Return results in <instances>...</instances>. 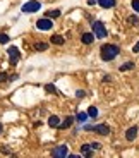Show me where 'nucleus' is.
Wrapping results in <instances>:
<instances>
[{"label": "nucleus", "instance_id": "39448f33", "mask_svg": "<svg viewBox=\"0 0 139 158\" xmlns=\"http://www.w3.org/2000/svg\"><path fill=\"white\" fill-rule=\"evenodd\" d=\"M40 7H41V4L38 0H31V2L22 5V12H36V10H40Z\"/></svg>", "mask_w": 139, "mask_h": 158}, {"label": "nucleus", "instance_id": "423d86ee", "mask_svg": "<svg viewBox=\"0 0 139 158\" xmlns=\"http://www.w3.org/2000/svg\"><path fill=\"white\" fill-rule=\"evenodd\" d=\"M52 156H55V158L69 156V153H67V146H65V144H60V146L53 148V151H52Z\"/></svg>", "mask_w": 139, "mask_h": 158}, {"label": "nucleus", "instance_id": "393cba45", "mask_svg": "<svg viewBox=\"0 0 139 158\" xmlns=\"http://www.w3.org/2000/svg\"><path fill=\"white\" fill-rule=\"evenodd\" d=\"M132 52H134V53H139V41L134 45V47H132Z\"/></svg>", "mask_w": 139, "mask_h": 158}, {"label": "nucleus", "instance_id": "2eb2a0df", "mask_svg": "<svg viewBox=\"0 0 139 158\" xmlns=\"http://www.w3.org/2000/svg\"><path fill=\"white\" fill-rule=\"evenodd\" d=\"M88 117H89L88 114H84V112H79V114L76 115V120H77V122H86Z\"/></svg>", "mask_w": 139, "mask_h": 158}, {"label": "nucleus", "instance_id": "5701e85b", "mask_svg": "<svg viewBox=\"0 0 139 158\" xmlns=\"http://www.w3.org/2000/svg\"><path fill=\"white\" fill-rule=\"evenodd\" d=\"M129 23H131V24H134V26H136V24L139 23V19H137L136 16H131V17H129Z\"/></svg>", "mask_w": 139, "mask_h": 158}, {"label": "nucleus", "instance_id": "f3484780", "mask_svg": "<svg viewBox=\"0 0 139 158\" xmlns=\"http://www.w3.org/2000/svg\"><path fill=\"white\" fill-rule=\"evenodd\" d=\"M131 69H134V64H132V62H125V64H124V65H120V71H131Z\"/></svg>", "mask_w": 139, "mask_h": 158}, {"label": "nucleus", "instance_id": "a878e982", "mask_svg": "<svg viewBox=\"0 0 139 158\" xmlns=\"http://www.w3.org/2000/svg\"><path fill=\"white\" fill-rule=\"evenodd\" d=\"M76 95H77V98H83V96H84V91H77V93H76Z\"/></svg>", "mask_w": 139, "mask_h": 158}, {"label": "nucleus", "instance_id": "6e6552de", "mask_svg": "<svg viewBox=\"0 0 139 158\" xmlns=\"http://www.w3.org/2000/svg\"><path fill=\"white\" fill-rule=\"evenodd\" d=\"M136 136H137V127H129L127 132H125V138H127V141H134Z\"/></svg>", "mask_w": 139, "mask_h": 158}, {"label": "nucleus", "instance_id": "dca6fc26", "mask_svg": "<svg viewBox=\"0 0 139 158\" xmlns=\"http://www.w3.org/2000/svg\"><path fill=\"white\" fill-rule=\"evenodd\" d=\"M52 43L53 45H62L64 43V38H62L60 35H55V36H52Z\"/></svg>", "mask_w": 139, "mask_h": 158}, {"label": "nucleus", "instance_id": "f03ea898", "mask_svg": "<svg viewBox=\"0 0 139 158\" xmlns=\"http://www.w3.org/2000/svg\"><path fill=\"white\" fill-rule=\"evenodd\" d=\"M93 35L96 38H107V28L103 26V23H100V21L93 23Z\"/></svg>", "mask_w": 139, "mask_h": 158}, {"label": "nucleus", "instance_id": "6ab92c4d", "mask_svg": "<svg viewBox=\"0 0 139 158\" xmlns=\"http://www.w3.org/2000/svg\"><path fill=\"white\" fill-rule=\"evenodd\" d=\"M9 40H10V36H9V35H5V33H0V43H2V45L9 43Z\"/></svg>", "mask_w": 139, "mask_h": 158}, {"label": "nucleus", "instance_id": "c85d7f7f", "mask_svg": "<svg viewBox=\"0 0 139 158\" xmlns=\"http://www.w3.org/2000/svg\"><path fill=\"white\" fill-rule=\"evenodd\" d=\"M0 134H2V124H0Z\"/></svg>", "mask_w": 139, "mask_h": 158}, {"label": "nucleus", "instance_id": "20e7f679", "mask_svg": "<svg viewBox=\"0 0 139 158\" xmlns=\"http://www.w3.org/2000/svg\"><path fill=\"white\" fill-rule=\"evenodd\" d=\"M53 23L50 17H43V19H38L36 21V28L41 29V31H48V29H52Z\"/></svg>", "mask_w": 139, "mask_h": 158}, {"label": "nucleus", "instance_id": "f8f14e48", "mask_svg": "<svg viewBox=\"0 0 139 158\" xmlns=\"http://www.w3.org/2000/svg\"><path fill=\"white\" fill-rule=\"evenodd\" d=\"M48 126L50 127H59L60 126V118L57 115H52V117L48 118Z\"/></svg>", "mask_w": 139, "mask_h": 158}, {"label": "nucleus", "instance_id": "0eeeda50", "mask_svg": "<svg viewBox=\"0 0 139 158\" xmlns=\"http://www.w3.org/2000/svg\"><path fill=\"white\" fill-rule=\"evenodd\" d=\"M7 52H9V57H10V64H12V65H16V62L19 60V57H21L19 50H17L16 47H10Z\"/></svg>", "mask_w": 139, "mask_h": 158}, {"label": "nucleus", "instance_id": "412c9836", "mask_svg": "<svg viewBox=\"0 0 139 158\" xmlns=\"http://www.w3.org/2000/svg\"><path fill=\"white\" fill-rule=\"evenodd\" d=\"M45 89H47L48 93H57V89H55V86H53V84H47V86H45Z\"/></svg>", "mask_w": 139, "mask_h": 158}, {"label": "nucleus", "instance_id": "9d476101", "mask_svg": "<svg viewBox=\"0 0 139 158\" xmlns=\"http://www.w3.org/2000/svg\"><path fill=\"white\" fill-rule=\"evenodd\" d=\"M81 40H83V43H84V45H91V43H93V40H95V35H93V33H84Z\"/></svg>", "mask_w": 139, "mask_h": 158}, {"label": "nucleus", "instance_id": "9b49d317", "mask_svg": "<svg viewBox=\"0 0 139 158\" xmlns=\"http://www.w3.org/2000/svg\"><path fill=\"white\" fill-rule=\"evenodd\" d=\"M72 122H74V117H65L64 122H60V129H69V127L72 126Z\"/></svg>", "mask_w": 139, "mask_h": 158}, {"label": "nucleus", "instance_id": "cd10ccee", "mask_svg": "<svg viewBox=\"0 0 139 158\" xmlns=\"http://www.w3.org/2000/svg\"><path fill=\"white\" fill-rule=\"evenodd\" d=\"M88 2H89V4L93 5V4H95V2H96V0H88Z\"/></svg>", "mask_w": 139, "mask_h": 158}, {"label": "nucleus", "instance_id": "b1692460", "mask_svg": "<svg viewBox=\"0 0 139 158\" xmlns=\"http://www.w3.org/2000/svg\"><path fill=\"white\" fill-rule=\"evenodd\" d=\"M91 148L93 150H101V144L100 143H91Z\"/></svg>", "mask_w": 139, "mask_h": 158}, {"label": "nucleus", "instance_id": "1a4fd4ad", "mask_svg": "<svg viewBox=\"0 0 139 158\" xmlns=\"http://www.w3.org/2000/svg\"><path fill=\"white\" fill-rule=\"evenodd\" d=\"M98 4L101 9H112L115 7V0H98Z\"/></svg>", "mask_w": 139, "mask_h": 158}, {"label": "nucleus", "instance_id": "f257e3e1", "mask_svg": "<svg viewBox=\"0 0 139 158\" xmlns=\"http://www.w3.org/2000/svg\"><path fill=\"white\" fill-rule=\"evenodd\" d=\"M100 53H101V59L103 60H113L117 55L120 53L119 47L117 45H103V47L100 48Z\"/></svg>", "mask_w": 139, "mask_h": 158}, {"label": "nucleus", "instance_id": "4468645a", "mask_svg": "<svg viewBox=\"0 0 139 158\" xmlns=\"http://www.w3.org/2000/svg\"><path fill=\"white\" fill-rule=\"evenodd\" d=\"M60 16V9H55V10H48L47 14H45V17H50V19H53V17H59Z\"/></svg>", "mask_w": 139, "mask_h": 158}, {"label": "nucleus", "instance_id": "ddd939ff", "mask_svg": "<svg viewBox=\"0 0 139 158\" xmlns=\"http://www.w3.org/2000/svg\"><path fill=\"white\" fill-rule=\"evenodd\" d=\"M91 150H93V148H91V144H83V146H81V151H83V155H84V156H91Z\"/></svg>", "mask_w": 139, "mask_h": 158}, {"label": "nucleus", "instance_id": "aec40b11", "mask_svg": "<svg viewBox=\"0 0 139 158\" xmlns=\"http://www.w3.org/2000/svg\"><path fill=\"white\" fill-rule=\"evenodd\" d=\"M35 48H36L38 52H45V50H48V45H47V43H36Z\"/></svg>", "mask_w": 139, "mask_h": 158}, {"label": "nucleus", "instance_id": "7ed1b4c3", "mask_svg": "<svg viewBox=\"0 0 139 158\" xmlns=\"http://www.w3.org/2000/svg\"><path fill=\"white\" fill-rule=\"evenodd\" d=\"M84 129L86 131H93V132H98V134H110V127L107 126V124H98V126H84Z\"/></svg>", "mask_w": 139, "mask_h": 158}, {"label": "nucleus", "instance_id": "a211bd4d", "mask_svg": "<svg viewBox=\"0 0 139 158\" xmlns=\"http://www.w3.org/2000/svg\"><path fill=\"white\" fill-rule=\"evenodd\" d=\"M88 115L95 118L96 115H98V108H96V107H89V108H88Z\"/></svg>", "mask_w": 139, "mask_h": 158}, {"label": "nucleus", "instance_id": "4be33fe9", "mask_svg": "<svg viewBox=\"0 0 139 158\" xmlns=\"http://www.w3.org/2000/svg\"><path fill=\"white\" fill-rule=\"evenodd\" d=\"M132 9L136 12H139V0H132Z\"/></svg>", "mask_w": 139, "mask_h": 158}, {"label": "nucleus", "instance_id": "bb28decb", "mask_svg": "<svg viewBox=\"0 0 139 158\" xmlns=\"http://www.w3.org/2000/svg\"><path fill=\"white\" fill-rule=\"evenodd\" d=\"M5 77H7V74H0V81H5Z\"/></svg>", "mask_w": 139, "mask_h": 158}]
</instances>
